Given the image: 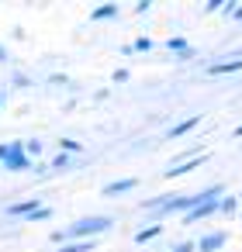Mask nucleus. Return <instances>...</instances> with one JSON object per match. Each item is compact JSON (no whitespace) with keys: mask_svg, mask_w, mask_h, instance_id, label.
<instances>
[{"mask_svg":"<svg viewBox=\"0 0 242 252\" xmlns=\"http://www.w3.org/2000/svg\"><path fill=\"white\" fill-rule=\"evenodd\" d=\"M111 224H114V218H107V214H83V218L69 221L63 231H66L69 242H94L97 235L111 231Z\"/></svg>","mask_w":242,"mask_h":252,"instance_id":"obj_1","label":"nucleus"},{"mask_svg":"<svg viewBox=\"0 0 242 252\" xmlns=\"http://www.w3.org/2000/svg\"><path fill=\"white\" fill-rule=\"evenodd\" d=\"M0 169L4 173H28V169H35V159L28 156L25 142H11V152H7V159H4Z\"/></svg>","mask_w":242,"mask_h":252,"instance_id":"obj_2","label":"nucleus"},{"mask_svg":"<svg viewBox=\"0 0 242 252\" xmlns=\"http://www.w3.org/2000/svg\"><path fill=\"white\" fill-rule=\"evenodd\" d=\"M218 204H221V197H214V200H204V204H197L194 211H187V214H183V224H194V221H204V218L218 214Z\"/></svg>","mask_w":242,"mask_h":252,"instance_id":"obj_3","label":"nucleus"},{"mask_svg":"<svg viewBox=\"0 0 242 252\" xmlns=\"http://www.w3.org/2000/svg\"><path fill=\"white\" fill-rule=\"evenodd\" d=\"M38 207H42V200H35V197H32V200H14V204H11L4 214H7V218H25V221H28V218H32Z\"/></svg>","mask_w":242,"mask_h":252,"instance_id":"obj_4","label":"nucleus"},{"mask_svg":"<svg viewBox=\"0 0 242 252\" xmlns=\"http://www.w3.org/2000/svg\"><path fill=\"white\" fill-rule=\"evenodd\" d=\"M138 187V180L135 176H121V180H111V183H104V197H118V193H128V190H135Z\"/></svg>","mask_w":242,"mask_h":252,"instance_id":"obj_5","label":"nucleus"},{"mask_svg":"<svg viewBox=\"0 0 242 252\" xmlns=\"http://www.w3.org/2000/svg\"><path fill=\"white\" fill-rule=\"evenodd\" d=\"M242 69V56H232L225 63H211L207 66V76H228V73H239Z\"/></svg>","mask_w":242,"mask_h":252,"instance_id":"obj_6","label":"nucleus"},{"mask_svg":"<svg viewBox=\"0 0 242 252\" xmlns=\"http://www.w3.org/2000/svg\"><path fill=\"white\" fill-rule=\"evenodd\" d=\"M225 238H228L225 231H207V235L197 242V252H218V249L225 245Z\"/></svg>","mask_w":242,"mask_h":252,"instance_id":"obj_7","label":"nucleus"},{"mask_svg":"<svg viewBox=\"0 0 242 252\" xmlns=\"http://www.w3.org/2000/svg\"><path fill=\"white\" fill-rule=\"evenodd\" d=\"M118 18V4H97L90 11V21H114Z\"/></svg>","mask_w":242,"mask_h":252,"instance_id":"obj_8","label":"nucleus"},{"mask_svg":"<svg viewBox=\"0 0 242 252\" xmlns=\"http://www.w3.org/2000/svg\"><path fill=\"white\" fill-rule=\"evenodd\" d=\"M204 162V156H190V159H183V162H176V166H170L166 169V176H183V173H190L194 166H201Z\"/></svg>","mask_w":242,"mask_h":252,"instance_id":"obj_9","label":"nucleus"},{"mask_svg":"<svg viewBox=\"0 0 242 252\" xmlns=\"http://www.w3.org/2000/svg\"><path fill=\"white\" fill-rule=\"evenodd\" d=\"M201 125V118H187V121H180V125H173V128H166V138H180V135H187V131H194Z\"/></svg>","mask_w":242,"mask_h":252,"instance_id":"obj_10","label":"nucleus"},{"mask_svg":"<svg viewBox=\"0 0 242 252\" xmlns=\"http://www.w3.org/2000/svg\"><path fill=\"white\" fill-rule=\"evenodd\" d=\"M152 45H156L152 38H145V35H138V38H135L132 45H125V56H135V52H152Z\"/></svg>","mask_w":242,"mask_h":252,"instance_id":"obj_11","label":"nucleus"},{"mask_svg":"<svg viewBox=\"0 0 242 252\" xmlns=\"http://www.w3.org/2000/svg\"><path fill=\"white\" fill-rule=\"evenodd\" d=\"M166 52L183 56V52H190V42H187V38H180V35H173V38H166Z\"/></svg>","mask_w":242,"mask_h":252,"instance_id":"obj_12","label":"nucleus"},{"mask_svg":"<svg viewBox=\"0 0 242 252\" xmlns=\"http://www.w3.org/2000/svg\"><path fill=\"white\" fill-rule=\"evenodd\" d=\"M159 235H163V224H149V228H142V231L135 235V242L145 245V242H152V238H159Z\"/></svg>","mask_w":242,"mask_h":252,"instance_id":"obj_13","label":"nucleus"},{"mask_svg":"<svg viewBox=\"0 0 242 252\" xmlns=\"http://www.w3.org/2000/svg\"><path fill=\"white\" fill-rule=\"evenodd\" d=\"M97 249V238L94 242H66L63 249H56V252H94Z\"/></svg>","mask_w":242,"mask_h":252,"instance_id":"obj_14","label":"nucleus"},{"mask_svg":"<svg viewBox=\"0 0 242 252\" xmlns=\"http://www.w3.org/2000/svg\"><path fill=\"white\" fill-rule=\"evenodd\" d=\"M69 162H73V156H69V152H56V156L49 159V169H66Z\"/></svg>","mask_w":242,"mask_h":252,"instance_id":"obj_15","label":"nucleus"},{"mask_svg":"<svg viewBox=\"0 0 242 252\" xmlns=\"http://www.w3.org/2000/svg\"><path fill=\"white\" fill-rule=\"evenodd\" d=\"M59 152L76 156V152H83V145H80V142H73V138H59Z\"/></svg>","mask_w":242,"mask_h":252,"instance_id":"obj_16","label":"nucleus"},{"mask_svg":"<svg viewBox=\"0 0 242 252\" xmlns=\"http://www.w3.org/2000/svg\"><path fill=\"white\" fill-rule=\"evenodd\" d=\"M25 149H28V156L35 159V156H42V149H45V142H42V138H28V142H25Z\"/></svg>","mask_w":242,"mask_h":252,"instance_id":"obj_17","label":"nucleus"},{"mask_svg":"<svg viewBox=\"0 0 242 252\" xmlns=\"http://www.w3.org/2000/svg\"><path fill=\"white\" fill-rule=\"evenodd\" d=\"M235 207H239V197H221V204H218L221 214H235Z\"/></svg>","mask_w":242,"mask_h":252,"instance_id":"obj_18","label":"nucleus"},{"mask_svg":"<svg viewBox=\"0 0 242 252\" xmlns=\"http://www.w3.org/2000/svg\"><path fill=\"white\" fill-rule=\"evenodd\" d=\"M49 218H52V207H49V204H42V207H38L28 221H49Z\"/></svg>","mask_w":242,"mask_h":252,"instance_id":"obj_19","label":"nucleus"},{"mask_svg":"<svg viewBox=\"0 0 242 252\" xmlns=\"http://www.w3.org/2000/svg\"><path fill=\"white\" fill-rule=\"evenodd\" d=\"M128 76H132L128 69H114V83H128Z\"/></svg>","mask_w":242,"mask_h":252,"instance_id":"obj_20","label":"nucleus"},{"mask_svg":"<svg viewBox=\"0 0 242 252\" xmlns=\"http://www.w3.org/2000/svg\"><path fill=\"white\" fill-rule=\"evenodd\" d=\"M149 7H152L149 0H138V4H135V14H149Z\"/></svg>","mask_w":242,"mask_h":252,"instance_id":"obj_21","label":"nucleus"},{"mask_svg":"<svg viewBox=\"0 0 242 252\" xmlns=\"http://www.w3.org/2000/svg\"><path fill=\"white\" fill-rule=\"evenodd\" d=\"M7 152H11V142H0V166H4V159H7Z\"/></svg>","mask_w":242,"mask_h":252,"instance_id":"obj_22","label":"nucleus"},{"mask_svg":"<svg viewBox=\"0 0 242 252\" xmlns=\"http://www.w3.org/2000/svg\"><path fill=\"white\" fill-rule=\"evenodd\" d=\"M194 249H197L194 242H183V245H176V249H170V252H194Z\"/></svg>","mask_w":242,"mask_h":252,"instance_id":"obj_23","label":"nucleus"},{"mask_svg":"<svg viewBox=\"0 0 242 252\" xmlns=\"http://www.w3.org/2000/svg\"><path fill=\"white\" fill-rule=\"evenodd\" d=\"M221 7H225V4H218V0H211V4H204V11H207V14H214V11H221Z\"/></svg>","mask_w":242,"mask_h":252,"instance_id":"obj_24","label":"nucleus"},{"mask_svg":"<svg viewBox=\"0 0 242 252\" xmlns=\"http://www.w3.org/2000/svg\"><path fill=\"white\" fill-rule=\"evenodd\" d=\"M49 80H52V83H69V76H66V73H52Z\"/></svg>","mask_w":242,"mask_h":252,"instance_id":"obj_25","label":"nucleus"},{"mask_svg":"<svg viewBox=\"0 0 242 252\" xmlns=\"http://www.w3.org/2000/svg\"><path fill=\"white\" fill-rule=\"evenodd\" d=\"M7 59H11V52H7V45H4V42H0V63H7Z\"/></svg>","mask_w":242,"mask_h":252,"instance_id":"obj_26","label":"nucleus"},{"mask_svg":"<svg viewBox=\"0 0 242 252\" xmlns=\"http://www.w3.org/2000/svg\"><path fill=\"white\" fill-rule=\"evenodd\" d=\"M4 104H7V90L0 87V111H4Z\"/></svg>","mask_w":242,"mask_h":252,"instance_id":"obj_27","label":"nucleus"},{"mask_svg":"<svg viewBox=\"0 0 242 252\" xmlns=\"http://www.w3.org/2000/svg\"><path fill=\"white\" fill-rule=\"evenodd\" d=\"M235 135H242V125H239V128H235Z\"/></svg>","mask_w":242,"mask_h":252,"instance_id":"obj_28","label":"nucleus"},{"mask_svg":"<svg viewBox=\"0 0 242 252\" xmlns=\"http://www.w3.org/2000/svg\"><path fill=\"white\" fill-rule=\"evenodd\" d=\"M239 200H242V190H239Z\"/></svg>","mask_w":242,"mask_h":252,"instance_id":"obj_29","label":"nucleus"}]
</instances>
